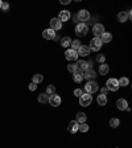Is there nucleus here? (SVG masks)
Listing matches in <instances>:
<instances>
[{"mask_svg":"<svg viewBox=\"0 0 132 148\" xmlns=\"http://www.w3.org/2000/svg\"><path fill=\"white\" fill-rule=\"evenodd\" d=\"M70 46H71L70 49H73V50H78V48L81 46V42H79V40H73Z\"/></svg>","mask_w":132,"mask_h":148,"instance_id":"nucleus-30","label":"nucleus"},{"mask_svg":"<svg viewBox=\"0 0 132 148\" xmlns=\"http://www.w3.org/2000/svg\"><path fill=\"white\" fill-rule=\"evenodd\" d=\"M37 101L40 102V103H48V102H49V95L48 94H40L37 97Z\"/></svg>","mask_w":132,"mask_h":148,"instance_id":"nucleus-26","label":"nucleus"},{"mask_svg":"<svg viewBox=\"0 0 132 148\" xmlns=\"http://www.w3.org/2000/svg\"><path fill=\"white\" fill-rule=\"evenodd\" d=\"M90 48L86 46V45H81V46L78 48V50H77V53H78V56H82V57H87L88 54H90Z\"/></svg>","mask_w":132,"mask_h":148,"instance_id":"nucleus-14","label":"nucleus"},{"mask_svg":"<svg viewBox=\"0 0 132 148\" xmlns=\"http://www.w3.org/2000/svg\"><path fill=\"white\" fill-rule=\"evenodd\" d=\"M42 81H44V76H42V74H35V76H33V79H32V82L36 83V85L41 83Z\"/></svg>","mask_w":132,"mask_h":148,"instance_id":"nucleus-27","label":"nucleus"},{"mask_svg":"<svg viewBox=\"0 0 132 148\" xmlns=\"http://www.w3.org/2000/svg\"><path fill=\"white\" fill-rule=\"evenodd\" d=\"M45 94L50 95V97H52V95H54V94H56V86H54V85H49L46 87V93H45Z\"/></svg>","mask_w":132,"mask_h":148,"instance_id":"nucleus-28","label":"nucleus"},{"mask_svg":"<svg viewBox=\"0 0 132 148\" xmlns=\"http://www.w3.org/2000/svg\"><path fill=\"white\" fill-rule=\"evenodd\" d=\"M93 102V98L90 94H87V93H83V94L79 97V104L81 106H83V107H88L90 104H91Z\"/></svg>","mask_w":132,"mask_h":148,"instance_id":"nucleus-2","label":"nucleus"},{"mask_svg":"<svg viewBox=\"0 0 132 148\" xmlns=\"http://www.w3.org/2000/svg\"><path fill=\"white\" fill-rule=\"evenodd\" d=\"M118 83H119V87L122 86V87H126V86L129 85V79L127 78V77H122L120 79H118Z\"/></svg>","mask_w":132,"mask_h":148,"instance_id":"nucleus-25","label":"nucleus"},{"mask_svg":"<svg viewBox=\"0 0 132 148\" xmlns=\"http://www.w3.org/2000/svg\"><path fill=\"white\" fill-rule=\"evenodd\" d=\"M120 124V120L118 119V118H112V119L110 120V127H112V128H118Z\"/></svg>","mask_w":132,"mask_h":148,"instance_id":"nucleus-29","label":"nucleus"},{"mask_svg":"<svg viewBox=\"0 0 132 148\" xmlns=\"http://www.w3.org/2000/svg\"><path fill=\"white\" fill-rule=\"evenodd\" d=\"M70 0H61V4H63V5H66V4H69Z\"/></svg>","mask_w":132,"mask_h":148,"instance_id":"nucleus-38","label":"nucleus"},{"mask_svg":"<svg viewBox=\"0 0 132 148\" xmlns=\"http://www.w3.org/2000/svg\"><path fill=\"white\" fill-rule=\"evenodd\" d=\"M78 126H79V124L76 122V120H71V122L67 124V131H69V132H71V134H76L77 131H78Z\"/></svg>","mask_w":132,"mask_h":148,"instance_id":"nucleus-17","label":"nucleus"},{"mask_svg":"<svg viewBox=\"0 0 132 148\" xmlns=\"http://www.w3.org/2000/svg\"><path fill=\"white\" fill-rule=\"evenodd\" d=\"M85 90L87 94H94V93H97L98 90H99V86H98V83L95 81H88L87 83L85 85Z\"/></svg>","mask_w":132,"mask_h":148,"instance_id":"nucleus-1","label":"nucleus"},{"mask_svg":"<svg viewBox=\"0 0 132 148\" xmlns=\"http://www.w3.org/2000/svg\"><path fill=\"white\" fill-rule=\"evenodd\" d=\"M61 28H62V23L57 19V17L50 20V29H53V31L56 32V31H60Z\"/></svg>","mask_w":132,"mask_h":148,"instance_id":"nucleus-13","label":"nucleus"},{"mask_svg":"<svg viewBox=\"0 0 132 148\" xmlns=\"http://www.w3.org/2000/svg\"><path fill=\"white\" fill-rule=\"evenodd\" d=\"M73 79H74V82H76V83H79V82H82V79H83V72H81V70H77L76 73H73Z\"/></svg>","mask_w":132,"mask_h":148,"instance_id":"nucleus-19","label":"nucleus"},{"mask_svg":"<svg viewBox=\"0 0 132 148\" xmlns=\"http://www.w3.org/2000/svg\"><path fill=\"white\" fill-rule=\"evenodd\" d=\"M36 89H37V85L32 82L31 85H29V90H31V91H36Z\"/></svg>","mask_w":132,"mask_h":148,"instance_id":"nucleus-36","label":"nucleus"},{"mask_svg":"<svg viewBox=\"0 0 132 148\" xmlns=\"http://www.w3.org/2000/svg\"><path fill=\"white\" fill-rule=\"evenodd\" d=\"M77 17H78L79 21H87L88 19H90V13H88V11L86 10H79L78 13H77Z\"/></svg>","mask_w":132,"mask_h":148,"instance_id":"nucleus-9","label":"nucleus"},{"mask_svg":"<svg viewBox=\"0 0 132 148\" xmlns=\"http://www.w3.org/2000/svg\"><path fill=\"white\" fill-rule=\"evenodd\" d=\"M97 61L99 63H104V61H106V57H104L103 54H98V56H97Z\"/></svg>","mask_w":132,"mask_h":148,"instance_id":"nucleus-33","label":"nucleus"},{"mask_svg":"<svg viewBox=\"0 0 132 148\" xmlns=\"http://www.w3.org/2000/svg\"><path fill=\"white\" fill-rule=\"evenodd\" d=\"M65 57L66 60L70 61V62H73V61H77L78 60V53H77V50H73V49H67V50L65 52Z\"/></svg>","mask_w":132,"mask_h":148,"instance_id":"nucleus-6","label":"nucleus"},{"mask_svg":"<svg viewBox=\"0 0 132 148\" xmlns=\"http://www.w3.org/2000/svg\"><path fill=\"white\" fill-rule=\"evenodd\" d=\"M42 37H44L45 40H54V37H56V32H54L53 29L48 28L42 32Z\"/></svg>","mask_w":132,"mask_h":148,"instance_id":"nucleus-12","label":"nucleus"},{"mask_svg":"<svg viewBox=\"0 0 132 148\" xmlns=\"http://www.w3.org/2000/svg\"><path fill=\"white\" fill-rule=\"evenodd\" d=\"M86 119H87V115H86L85 113H78L77 114L76 122L78 123V124H81V123H86Z\"/></svg>","mask_w":132,"mask_h":148,"instance_id":"nucleus-21","label":"nucleus"},{"mask_svg":"<svg viewBox=\"0 0 132 148\" xmlns=\"http://www.w3.org/2000/svg\"><path fill=\"white\" fill-rule=\"evenodd\" d=\"M116 106L118 108H119L120 111H129V107H128V102L124 99V98H120V99H118L116 101Z\"/></svg>","mask_w":132,"mask_h":148,"instance_id":"nucleus-10","label":"nucleus"},{"mask_svg":"<svg viewBox=\"0 0 132 148\" xmlns=\"http://www.w3.org/2000/svg\"><path fill=\"white\" fill-rule=\"evenodd\" d=\"M127 20H128V15H127V12H119L118 13V21L119 23H126Z\"/></svg>","mask_w":132,"mask_h":148,"instance_id":"nucleus-23","label":"nucleus"},{"mask_svg":"<svg viewBox=\"0 0 132 148\" xmlns=\"http://www.w3.org/2000/svg\"><path fill=\"white\" fill-rule=\"evenodd\" d=\"M70 17H71V13H70V11L69 10H62L60 13H58V17H57V19L60 20L61 23H63V21H67Z\"/></svg>","mask_w":132,"mask_h":148,"instance_id":"nucleus-7","label":"nucleus"},{"mask_svg":"<svg viewBox=\"0 0 132 148\" xmlns=\"http://www.w3.org/2000/svg\"><path fill=\"white\" fill-rule=\"evenodd\" d=\"M83 94V93H82V90L81 89H76V90H74V95H76V97H81V95Z\"/></svg>","mask_w":132,"mask_h":148,"instance_id":"nucleus-35","label":"nucleus"},{"mask_svg":"<svg viewBox=\"0 0 132 148\" xmlns=\"http://www.w3.org/2000/svg\"><path fill=\"white\" fill-rule=\"evenodd\" d=\"M61 97L60 95H52V97H49V102H48V103H50V106H53V107H58V106H60L61 104Z\"/></svg>","mask_w":132,"mask_h":148,"instance_id":"nucleus-11","label":"nucleus"},{"mask_svg":"<svg viewBox=\"0 0 132 148\" xmlns=\"http://www.w3.org/2000/svg\"><path fill=\"white\" fill-rule=\"evenodd\" d=\"M76 66L77 70H81V72H86L88 69V65H87V61H83V60H79L76 62Z\"/></svg>","mask_w":132,"mask_h":148,"instance_id":"nucleus-16","label":"nucleus"},{"mask_svg":"<svg viewBox=\"0 0 132 148\" xmlns=\"http://www.w3.org/2000/svg\"><path fill=\"white\" fill-rule=\"evenodd\" d=\"M70 44H71V38L67 37V36H65V37L61 38V46L63 48H69Z\"/></svg>","mask_w":132,"mask_h":148,"instance_id":"nucleus-22","label":"nucleus"},{"mask_svg":"<svg viewBox=\"0 0 132 148\" xmlns=\"http://www.w3.org/2000/svg\"><path fill=\"white\" fill-rule=\"evenodd\" d=\"M95 77H97V73L93 69H87L86 72H83V79H88V81H94Z\"/></svg>","mask_w":132,"mask_h":148,"instance_id":"nucleus-15","label":"nucleus"},{"mask_svg":"<svg viewBox=\"0 0 132 148\" xmlns=\"http://www.w3.org/2000/svg\"><path fill=\"white\" fill-rule=\"evenodd\" d=\"M99 38H101V41L103 42V44H108V42H111V40H112V35L108 33V32H104Z\"/></svg>","mask_w":132,"mask_h":148,"instance_id":"nucleus-18","label":"nucleus"},{"mask_svg":"<svg viewBox=\"0 0 132 148\" xmlns=\"http://www.w3.org/2000/svg\"><path fill=\"white\" fill-rule=\"evenodd\" d=\"M1 10H3V11H8V10H10V4L4 3V1H3V3H1Z\"/></svg>","mask_w":132,"mask_h":148,"instance_id":"nucleus-34","label":"nucleus"},{"mask_svg":"<svg viewBox=\"0 0 132 148\" xmlns=\"http://www.w3.org/2000/svg\"><path fill=\"white\" fill-rule=\"evenodd\" d=\"M78 131H81V132H87L88 131V124L87 123H81L78 126Z\"/></svg>","mask_w":132,"mask_h":148,"instance_id":"nucleus-31","label":"nucleus"},{"mask_svg":"<svg viewBox=\"0 0 132 148\" xmlns=\"http://www.w3.org/2000/svg\"><path fill=\"white\" fill-rule=\"evenodd\" d=\"M106 87L108 91H118L119 90V83L116 78H110L106 82Z\"/></svg>","mask_w":132,"mask_h":148,"instance_id":"nucleus-4","label":"nucleus"},{"mask_svg":"<svg viewBox=\"0 0 132 148\" xmlns=\"http://www.w3.org/2000/svg\"><path fill=\"white\" fill-rule=\"evenodd\" d=\"M107 93H108V90H107V87H106V86L101 89V94H102V95H107Z\"/></svg>","mask_w":132,"mask_h":148,"instance_id":"nucleus-37","label":"nucleus"},{"mask_svg":"<svg viewBox=\"0 0 132 148\" xmlns=\"http://www.w3.org/2000/svg\"><path fill=\"white\" fill-rule=\"evenodd\" d=\"M88 32V27L86 25L85 23H79V24H77L76 27V33L78 36H86Z\"/></svg>","mask_w":132,"mask_h":148,"instance_id":"nucleus-5","label":"nucleus"},{"mask_svg":"<svg viewBox=\"0 0 132 148\" xmlns=\"http://www.w3.org/2000/svg\"><path fill=\"white\" fill-rule=\"evenodd\" d=\"M102 45H103V42L101 41V38H99V37H94L91 41H90L88 48H90V50H93V52H98L102 48Z\"/></svg>","mask_w":132,"mask_h":148,"instance_id":"nucleus-3","label":"nucleus"},{"mask_svg":"<svg viewBox=\"0 0 132 148\" xmlns=\"http://www.w3.org/2000/svg\"><path fill=\"white\" fill-rule=\"evenodd\" d=\"M108 72H110L108 65H107V63H101V66H99V74H102V76H107Z\"/></svg>","mask_w":132,"mask_h":148,"instance_id":"nucleus-20","label":"nucleus"},{"mask_svg":"<svg viewBox=\"0 0 132 148\" xmlns=\"http://www.w3.org/2000/svg\"><path fill=\"white\" fill-rule=\"evenodd\" d=\"M1 3H3V1H1V0H0V8H1Z\"/></svg>","mask_w":132,"mask_h":148,"instance_id":"nucleus-39","label":"nucleus"},{"mask_svg":"<svg viewBox=\"0 0 132 148\" xmlns=\"http://www.w3.org/2000/svg\"><path fill=\"white\" fill-rule=\"evenodd\" d=\"M93 33H94L95 37H101V36L104 33L103 24H95V25L93 27Z\"/></svg>","mask_w":132,"mask_h":148,"instance_id":"nucleus-8","label":"nucleus"},{"mask_svg":"<svg viewBox=\"0 0 132 148\" xmlns=\"http://www.w3.org/2000/svg\"><path fill=\"white\" fill-rule=\"evenodd\" d=\"M97 102H98V104L99 106H106L107 104V97L106 95H98V98H97Z\"/></svg>","mask_w":132,"mask_h":148,"instance_id":"nucleus-24","label":"nucleus"},{"mask_svg":"<svg viewBox=\"0 0 132 148\" xmlns=\"http://www.w3.org/2000/svg\"><path fill=\"white\" fill-rule=\"evenodd\" d=\"M67 70H69L70 73H76V72H77L76 63H69V65H67Z\"/></svg>","mask_w":132,"mask_h":148,"instance_id":"nucleus-32","label":"nucleus"}]
</instances>
